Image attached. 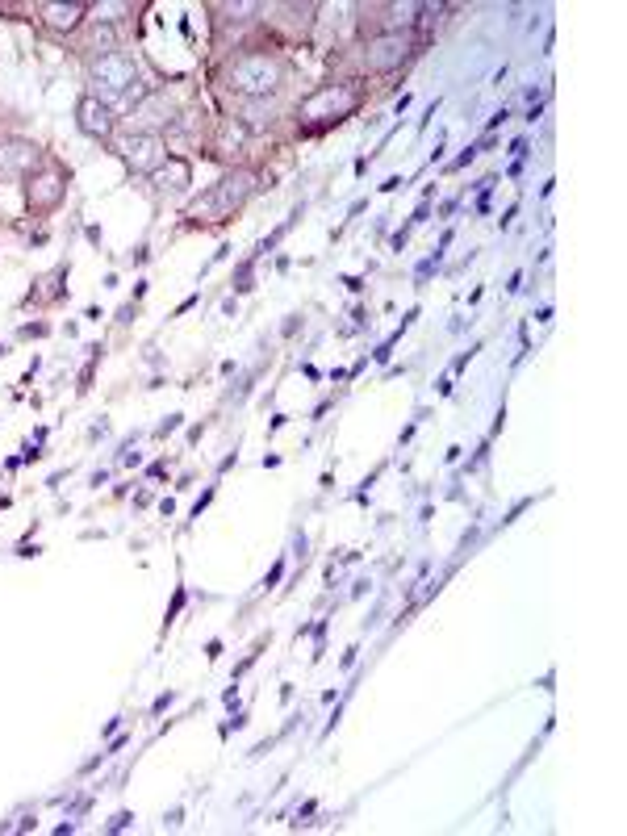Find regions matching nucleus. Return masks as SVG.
<instances>
[{"mask_svg": "<svg viewBox=\"0 0 627 836\" xmlns=\"http://www.w3.org/2000/svg\"><path fill=\"white\" fill-rule=\"evenodd\" d=\"M272 113H276V101H272V97H251V101H243V118H247L251 126L272 122Z\"/></svg>", "mask_w": 627, "mask_h": 836, "instance_id": "15", "label": "nucleus"}, {"mask_svg": "<svg viewBox=\"0 0 627 836\" xmlns=\"http://www.w3.org/2000/svg\"><path fill=\"white\" fill-rule=\"evenodd\" d=\"M88 51H97V59L118 55V30H113V26H97V30L88 34Z\"/></svg>", "mask_w": 627, "mask_h": 836, "instance_id": "14", "label": "nucleus"}, {"mask_svg": "<svg viewBox=\"0 0 627 836\" xmlns=\"http://www.w3.org/2000/svg\"><path fill=\"white\" fill-rule=\"evenodd\" d=\"M42 168V147L30 138H5L0 143V180H17V176H34Z\"/></svg>", "mask_w": 627, "mask_h": 836, "instance_id": "6", "label": "nucleus"}, {"mask_svg": "<svg viewBox=\"0 0 627 836\" xmlns=\"http://www.w3.org/2000/svg\"><path fill=\"white\" fill-rule=\"evenodd\" d=\"M410 59V34H377L364 42V67L368 72H393Z\"/></svg>", "mask_w": 627, "mask_h": 836, "instance_id": "5", "label": "nucleus"}, {"mask_svg": "<svg viewBox=\"0 0 627 836\" xmlns=\"http://www.w3.org/2000/svg\"><path fill=\"white\" fill-rule=\"evenodd\" d=\"M281 80H285V63L276 59V55L247 51V55L226 63V84L235 88V92H243V101H251V97H272V92L281 88Z\"/></svg>", "mask_w": 627, "mask_h": 836, "instance_id": "2", "label": "nucleus"}, {"mask_svg": "<svg viewBox=\"0 0 627 836\" xmlns=\"http://www.w3.org/2000/svg\"><path fill=\"white\" fill-rule=\"evenodd\" d=\"M92 97L97 101H143V92H138V63L130 59V55H105V59H97L92 63Z\"/></svg>", "mask_w": 627, "mask_h": 836, "instance_id": "3", "label": "nucleus"}, {"mask_svg": "<svg viewBox=\"0 0 627 836\" xmlns=\"http://www.w3.org/2000/svg\"><path fill=\"white\" fill-rule=\"evenodd\" d=\"M255 189H260V184H255V172L239 168V172L222 176L218 184H209V189L189 205V218H193V222H222V218L235 214L239 205H247V197H251Z\"/></svg>", "mask_w": 627, "mask_h": 836, "instance_id": "1", "label": "nucleus"}, {"mask_svg": "<svg viewBox=\"0 0 627 836\" xmlns=\"http://www.w3.org/2000/svg\"><path fill=\"white\" fill-rule=\"evenodd\" d=\"M176 118H172V101L164 92H147L143 101L130 109V134H159L168 130Z\"/></svg>", "mask_w": 627, "mask_h": 836, "instance_id": "7", "label": "nucleus"}, {"mask_svg": "<svg viewBox=\"0 0 627 836\" xmlns=\"http://www.w3.org/2000/svg\"><path fill=\"white\" fill-rule=\"evenodd\" d=\"M243 138H247V126H243L239 118H226V122H222V130H218V151H222V155L239 151V147H243Z\"/></svg>", "mask_w": 627, "mask_h": 836, "instance_id": "13", "label": "nucleus"}, {"mask_svg": "<svg viewBox=\"0 0 627 836\" xmlns=\"http://www.w3.org/2000/svg\"><path fill=\"white\" fill-rule=\"evenodd\" d=\"M435 268H439V251H435V255H431V260H427V264H423V268H418V281H427V276H431V272H435Z\"/></svg>", "mask_w": 627, "mask_h": 836, "instance_id": "16", "label": "nucleus"}, {"mask_svg": "<svg viewBox=\"0 0 627 836\" xmlns=\"http://www.w3.org/2000/svg\"><path fill=\"white\" fill-rule=\"evenodd\" d=\"M281 573H285V565H272V573H268L264 586H276V582H281Z\"/></svg>", "mask_w": 627, "mask_h": 836, "instance_id": "17", "label": "nucleus"}, {"mask_svg": "<svg viewBox=\"0 0 627 836\" xmlns=\"http://www.w3.org/2000/svg\"><path fill=\"white\" fill-rule=\"evenodd\" d=\"M151 184L159 193H184L193 184V168L184 164V159H164V164L151 172Z\"/></svg>", "mask_w": 627, "mask_h": 836, "instance_id": "11", "label": "nucleus"}, {"mask_svg": "<svg viewBox=\"0 0 627 836\" xmlns=\"http://www.w3.org/2000/svg\"><path fill=\"white\" fill-rule=\"evenodd\" d=\"M176 427H180V414H172V418H168V423H164V427H159V435H168V431H176Z\"/></svg>", "mask_w": 627, "mask_h": 836, "instance_id": "18", "label": "nucleus"}, {"mask_svg": "<svg viewBox=\"0 0 627 836\" xmlns=\"http://www.w3.org/2000/svg\"><path fill=\"white\" fill-rule=\"evenodd\" d=\"M118 151L134 172H155L168 155L164 143H159V134H126V138H118Z\"/></svg>", "mask_w": 627, "mask_h": 836, "instance_id": "8", "label": "nucleus"}, {"mask_svg": "<svg viewBox=\"0 0 627 836\" xmlns=\"http://www.w3.org/2000/svg\"><path fill=\"white\" fill-rule=\"evenodd\" d=\"M26 180H30V184H26V197H30L34 209H55V205L63 201V184H67V176H63L59 168L34 172V176H26Z\"/></svg>", "mask_w": 627, "mask_h": 836, "instance_id": "9", "label": "nucleus"}, {"mask_svg": "<svg viewBox=\"0 0 627 836\" xmlns=\"http://www.w3.org/2000/svg\"><path fill=\"white\" fill-rule=\"evenodd\" d=\"M76 122H80V130H84L88 138H109V134H113V113H109V105L97 101V97H84V101L76 105Z\"/></svg>", "mask_w": 627, "mask_h": 836, "instance_id": "10", "label": "nucleus"}, {"mask_svg": "<svg viewBox=\"0 0 627 836\" xmlns=\"http://www.w3.org/2000/svg\"><path fill=\"white\" fill-rule=\"evenodd\" d=\"M360 105V92L352 88V84H327V88H318L314 97H306L301 101V118L306 122H339V118H347Z\"/></svg>", "mask_w": 627, "mask_h": 836, "instance_id": "4", "label": "nucleus"}, {"mask_svg": "<svg viewBox=\"0 0 627 836\" xmlns=\"http://www.w3.org/2000/svg\"><path fill=\"white\" fill-rule=\"evenodd\" d=\"M84 13L88 9L76 5V0H72V5H42V17H46V26H51V30H76Z\"/></svg>", "mask_w": 627, "mask_h": 836, "instance_id": "12", "label": "nucleus"}]
</instances>
